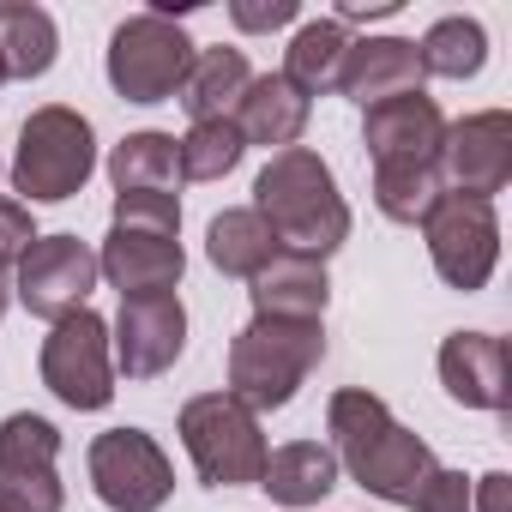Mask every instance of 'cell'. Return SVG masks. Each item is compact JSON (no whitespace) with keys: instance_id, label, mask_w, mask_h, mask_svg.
<instances>
[{"instance_id":"cell-1","label":"cell","mask_w":512,"mask_h":512,"mask_svg":"<svg viewBox=\"0 0 512 512\" xmlns=\"http://www.w3.org/2000/svg\"><path fill=\"white\" fill-rule=\"evenodd\" d=\"M326 434H332V458L338 470H350V482H362L374 500L392 506H416V494L428 488V476L440 470L434 446L422 434H410L386 398H374L368 386H344L326 404Z\"/></svg>"},{"instance_id":"cell-2","label":"cell","mask_w":512,"mask_h":512,"mask_svg":"<svg viewBox=\"0 0 512 512\" xmlns=\"http://www.w3.org/2000/svg\"><path fill=\"white\" fill-rule=\"evenodd\" d=\"M253 211L266 217L278 253H296V260L326 266L350 241V205H344L326 157L308 151V145H290L260 169V181H253Z\"/></svg>"},{"instance_id":"cell-3","label":"cell","mask_w":512,"mask_h":512,"mask_svg":"<svg viewBox=\"0 0 512 512\" xmlns=\"http://www.w3.org/2000/svg\"><path fill=\"white\" fill-rule=\"evenodd\" d=\"M326 362V326L320 320H247L229 338V398L260 410H284L302 380Z\"/></svg>"},{"instance_id":"cell-4","label":"cell","mask_w":512,"mask_h":512,"mask_svg":"<svg viewBox=\"0 0 512 512\" xmlns=\"http://www.w3.org/2000/svg\"><path fill=\"white\" fill-rule=\"evenodd\" d=\"M181 446L205 488H260L266 470V434L260 416L235 404L229 392H199L181 404Z\"/></svg>"},{"instance_id":"cell-5","label":"cell","mask_w":512,"mask_h":512,"mask_svg":"<svg viewBox=\"0 0 512 512\" xmlns=\"http://www.w3.org/2000/svg\"><path fill=\"white\" fill-rule=\"evenodd\" d=\"M97 169V133L79 109L67 103H43L25 127H19V157H13V187L25 193V205H61L73 199Z\"/></svg>"},{"instance_id":"cell-6","label":"cell","mask_w":512,"mask_h":512,"mask_svg":"<svg viewBox=\"0 0 512 512\" xmlns=\"http://www.w3.org/2000/svg\"><path fill=\"white\" fill-rule=\"evenodd\" d=\"M193 67V37L169 13H133L109 37V85L127 103H169Z\"/></svg>"},{"instance_id":"cell-7","label":"cell","mask_w":512,"mask_h":512,"mask_svg":"<svg viewBox=\"0 0 512 512\" xmlns=\"http://www.w3.org/2000/svg\"><path fill=\"white\" fill-rule=\"evenodd\" d=\"M43 386L67 410H109L115 398V350H109V320L79 308L49 326L43 338Z\"/></svg>"},{"instance_id":"cell-8","label":"cell","mask_w":512,"mask_h":512,"mask_svg":"<svg viewBox=\"0 0 512 512\" xmlns=\"http://www.w3.org/2000/svg\"><path fill=\"white\" fill-rule=\"evenodd\" d=\"M428 235V260L440 272L446 290H482L500 266V217L488 199H464V193H440V205L422 223Z\"/></svg>"},{"instance_id":"cell-9","label":"cell","mask_w":512,"mask_h":512,"mask_svg":"<svg viewBox=\"0 0 512 512\" xmlns=\"http://www.w3.org/2000/svg\"><path fill=\"white\" fill-rule=\"evenodd\" d=\"M91 488L109 512H157L175 494V464L145 428H109L85 452Z\"/></svg>"},{"instance_id":"cell-10","label":"cell","mask_w":512,"mask_h":512,"mask_svg":"<svg viewBox=\"0 0 512 512\" xmlns=\"http://www.w3.org/2000/svg\"><path fill=\"white\" fill-rule=\"evenodd\" d=\"M61 428L49 416H7L0 422V506L7 512H61L67 488H61Z\"/></svg>"},{"instance_id":"cell-11","label":"cell","mask_w":512,"mask_h":512,"mask_svg":"<svg viewBox=\"0 0 512 512\" xmlns=\"http://www.w3.org/2000/svg\"><path fill=\"white\" fill-rule=\"evenodd\" d=\"M97 278L103 272H97V247L91 241H79V235H37L25 247V260H19L13 296L25 302V314L55 326V320H67V314H79L91 302Z\"/></svg>"},{"instance_id":"cell-12","label":"cell","mask_w":512,"mask_h":512,"mask_svg":"<svg viewBox=\"0 0 512 512\" xmlns=\"http://www.w3.org/2000/svg\"><path fill=\"white\" fill-rule=\"evenodd\" d=\"M440 181H446V193L494 205V193L512 181V115L482 109V115L452 121L440 139Z\"/></svg>"},{"instance_id":"cell-13","label":"cell","mask_w":512,"mask_h":512,"mask_svg":"<svg viewBox=\"0 0 512 512\" xmlns=\"http://www.w3.org/2000/svg\"><path fill=\"white\" fill-rule=\"evenodd\" d=\"M109 350H115V368L127 380H157L181 362L187 350V308L181 296H139V302H121L115 326H109Z\"/></svg>"},{"instance_id":"cell-14","label":"cell","mask_w":512,"mask_h":512,"mask_svg":"<svg viewBox=\"0 0 512 512\" xmlns=\"http://www.w3.org/2000/svg\"><path fill=\"white\" fill-rule=\"evenodd\" d=\"M97 272L121 290V302L175 296V284H181V272H187V253H181V235H169V229L109 223V241H103V253H97Z\"/></svg>"},{"instance_id":"cell-15","label":"cell","mask_w":512,"mask_h":512,"mask_svg":"<svg viewBox=\"0 0 512 512\" xmlns=\"http://www.w3.org/2000/svg\"><path fill=\"white\" fill-rule=\"evenodd\" d=\"M440 139H446V115L428 91L374 103L362 121V145L374 163H440Z\"/></svg>"},{"instance_id":"cell-16","label":"cell","mask_w":512,"mask_h":512,"mask_svg":"<svg viewBox=\"0 0 512 512\" xmlns=\"http://www.w3.org/2000/svg\"><path fill=\"white\" fill-rule=\"evenodd\" d=\"M308 115H314V103H308V97H302L284 73H253L229 121H235V133H241L247 145H266V151L278 157V151L302 145Z\"/></svg>"},{"instance_id":"cell-17","label":"cell","mask_w":512,"mask_h":512,"mask_svg":"<svg viewBox=\"0 0 512 512\" xmlns=\"http://www.w3.org/2000/svg\"><path fill=\"white\" fill-rule=\"evenodd\" d=\"M338 91H344L350 103H362V109L422 91L416 43H410V37H362V43H350L344 73H338Z\"/></svg>"},{"instance_id":"cell-18","label":"cell","mask_w":512,"mask_h":512,"mask_svg":"<svg viewBox=\"0 0 512 512\" xmlns=\"http://www.w3.org/2000/svg\"><path fill=\"white\" fill-rule=\"evenodd\" d=\"M506 338L488 332H452L440 344V386L464 410H506Z\"/></svg>"},{"instance_id":"cell-19","label":"cell","mask_w":512,"mask_h":512,"mask_svg":"<svg viewBox=\"0 0 512 512\" xmlns=\"http://www.w3.org/2000/svg\"><path fill=\"white\" fill-rule=\"evenodd\" d=\"M253 320H320L332 302V278L320 260H296V253H278V260L253 278Z\"/></svg>"},{"instance_id":"cell-20","label":"cell","mask_w":512,"mask_h":512,"mask_svg":"<svg viewBox=\"0 0 512 512\" xmlns=\"http://www.w3.org/2000/svg\"><path fill=\"white\" fill-rule=\"evenodd\" d=\"M247 79H253V67H247L241 49H193V67H187L175 103L193 121H229L241 91H247Z\"/></svg>"},{"instance_id":"cell-21","label":"cell","mask_w":512,"mask_h":512,"mask_svg":"<svg viewBox=\"0 0 512 512\" xmlns=\"http://www.w3.org/2000/svg\"><path fill=\"white\" fill-rule=\"evenodd\" d=\"M260 488H266L278 506H320V500L338 488V458H332V446H320V440H290V446L266 452Z\"/></svg>"},{"instance_id":"cell-22","label":"cell","mask_w":512,"mask_h":512,"mask_svg":"<svg viewBox=\"0 0 512 512\" xmlns=\"http://www.w3.org/2000/svg\"><path fill=\"white\" fill-rule=\"evenodd\" d=\"M205 260L223 272V278H260L272 260H278V241L266 229V217L253 205H235V211H217L211 229H205Z\"/></svg>"},{"instance_id":"cell-23","label":"cell","mask_w":512,"mask_h":512,"mask_svg":"<svg viewBox=\"0 0 512 512\" xmlns=\"http://www.w3.org/2000/svg\"><path fill=\"white\" fill-rule=\"evenodd\" d=\"M350 43H356V37H350L338 19H308V25L290 37V49H284V79H290L308 103H314V97H332Z\"/></svg>"},{"instance_id":"cell-24","label":"cell","mask_w":512,"mask_h":512,"mask_svg":"<svg viewBox=\"0 0 512 512\" xmlns=\"http://www.w3.org/2000/svg\"><path fill=\"white\" fill-rule=\"evenodd\" d=\"M61 55V31L43 7H25V0H7L0 7V67L7 79H43Z\"/></svg>"},{"instance_id":"cell-25","label":"cell","mask_w":512,"mask_h":512,"mask_svg":"<svg viewBox=\"0 0 512 512\" xmlns=\"http://www.w3.org/2000/svg\"><path fill=\"white\" fill-rule=\"evenodd\" d=\"M109 181L115 193H175L181 187V157H175V133H127L109 151Z\"/></svg>"},{"instance_id":"cell-26","label":"cell","mask_w":512,"mask_h":512,"mask_svg":"<svg viewBox=\"0 0 512 512\" xmlns=\"http://www.w3.org/2000/svg\"><path fill=\"white\" fill-rule=\"evenodd\" d=\"M440 193H446L440 163H374V205H380V217H392V223L422 229L428 211L440 205Z\"/></svg>"},{"instance_id":"cell-27","label":"cell","mask_w":512,"mask_h":512,"mask_svg":"<svg viewBox=\"0 0 512 512\" xmlns=\"http://www.w3.org/2000/svg\"><path fill=\"white\" fill-rule=\"evenodd\" d=\"M416 61H422V79H476L482 61H488V31L476 19H434L428 37L416 43Z\"/></svg>"},{"instance_id":"cell-28","label":"cell","mask_w":512,"mask_h":512,"mask_svg":"<svg viewBox=\"0 0 512 512\" xmlns=\"http://www.w3.org/2000/svg\"><path fill=\"white\" fill-rule=\"evenodd\" d=\"M247 139L235 133V121H193L181 139H175V157H181V181H223L235 163H241Z\"/></svg>"},{"instance_id":"cell-29","label":"cell","mask_w":512,"mask_h":512,"mask_svg":"<svg viewBox=\"0 0 512 512\" xmlns=\"http://www.w3.org/2000/svg\"><path fill=\"white\" fill-rule=\"evenodd\" d=\"M115 223H139V229L181 235V199L175 193H115Z\"/></svg>"},{"instance_id":"cell-30","label":"cell","mask_w":512,"mask_h":512,"mask_svg":"<svg viewBox=\"0 0 512 512\" xmlns=\"http://www.w3.org/2000/svg\"><path fill=\"white\" fill-rule=\"evenodd\" d=\"M37 241V223H31V205L25 199H7L0 193V272L13 260H25V247Z\"/></svg>"},{"instance_id":"cell-31","label":"cell","mask_w":512,"mask_h":512,"mask_svg":"<svg viewBox=\"0 0 512 512\" xmlns=\"http://www.w3.org/2000/svg\"><path fill=\"white\" fill-rule=\"evenodd\" d=\"M416 512H470V476L464 470H434L428 488L416 494Z\"/></svg>"},{"instance_id":"cell-32","label":"cell","mask_w":512,"mask_h":512,"mask_svg":"<svg viewBox=\"0 0 512 512\" xmlns=\"http://www.w3.org/2000/svg\"><path fill=\"white\" fill-rule=\"evenodd\" d=\"M296 0H235L229 7V19H235V31H278V25H296Z\"/></svg>"},{"instance_id":"cell-33","label":"cell","mask_w":512,"mask_h":512,"mask_svg":"<svg viewBox=\"0 0 512 512\" xmlns=\"http://www.w3.org/2000/svg\"><path fill=\"white\" fill-rule=\"evenodd\" d=\"M506 500H512V476L506 470H488V476L470 482V512H506Z\"/></svg>"},{"instance_id":"cell-34","label":"cell","mask_w":512,"mask_h":512,"mask_svg":"<svg viewBox=\"0 0 512 512\" xmlns=\"http://www.w3.org/2000/svg\"><path fill=\"white\" fill-rule=\"evenodd\" d=\"M398 13V0H374V7H362V0H344V7H338V25H350V19H392Z\"/></svg>"},{"instance_id":"cell-35","label":"cell","mask_w":512,"mask_h":512,"mask_svg":"<svg viewBox=\"0 0 512 512\" xmlns=\"http://www.w3.org/2000/svg\"><path fill=\"white\" fill-rule=\"evenodd\" d=\"M7 296H13V290H7V272H0V314H7Z\"/></svg>"},{"instance_id":"cell-36","label":"cell","mask_w":512,"mask_h":512,"mask_svg":"<svg viewBox=\"0 0 512 512\" xmlns=\"http://www.w3.org/2000/svg\"><path fill=\"white\" fill-rule=\"evenodd\" d=\"M0 85H7V67H0Z\"/></svg>"},{"instance_id":"cell-37","label":"cell","mask_w":512,"mask_h":512,"mask_svg":"<svg viewBox=\"0 0 512 512\" xmlns=\"http://www.w3.org/2000/svg\"><path fill=\"white\" fill-rule=\"evenodd\" d=\"M0 512H7V506H0Z\"/></svg>"}]
</instances>
